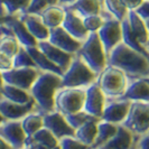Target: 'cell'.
I'll use <instances>...</instances> for the list:
<instances>
[{
	"label": "cell",
	"instance_id": "34",
	"mask_svg": "<svg viewBox=\"0 0 149 149\" xmlns=\"http://www.w3.org/2000/svg\"><path fill=\"white\" fill-rule=\"evenodd\" d=\"M66 119H67V121H68V123L74 128L75 130H76L77 128H80L81 126H83L84 123L91 121V120H100V119L94 118V117H92L91 114H89L88 112L84 111V110L77 112V113H74V114L66 116Z\"/></svg>",
	"mask_w": 149,
	"mask_h": 149
},
{
	"label": "cell",
	"instance_id": "46",
	"mask_svg": "<svg viewBox=\"0 0 149 149\" xmlns=\"http://www.w3.org/2000/svg\"><path fill=\"white\" fill-rule=\"evenodd\" d=\"M5 121H6V119H5V117H3V116L1 114V112H0V125H2V123H3Z\"/></svg>",
	"mask_w": 149,
	"mask_h": 149
},
{
	"label": "cell",
	"instance_id": "13",
	"mask_svg": "<svg viewBox=\"0 0 149 149\" xmlns=\"http://www.w3.org/2000/svg\"><path fill=\"white\" fill-rule=\"evenodd\" d=\"M105 103H107V97L97 82L89 85L85 89L84 111H86L97 119H101Z\"/></svg>",
	"mask_w": 149,
	"mask_h": 149
},
{
	"label": "cell",
	"instance_id": "35",
	"mask_svg": "<svg viewBox=\"0 0 149 149\" xmlns=\"http://www.w3.org/2000/svg\"><path fill=\"white\" fill-rule=\"evenodd\" d=\"M54 5H58V0H30L29 6L25 10V14L39 15L44 9Z\"/></svg>",
	"mask_w": 149,
	"mask_h": 149
},
{
	"label": "cell",
	"instance_id": "12",
	"mask_svg": "<svg viewBox=\"0 0 149 149\" xmlns=\"http://www.w3.org/2000/svg\"><path fill=\"white\" fill-rule=\"evenodd\" d=\"M131 107V101L122 99H112L108 100L105 103L104 110L100 120L111 122L114 125H122L127 118Z\"/></svg>",
	"mask_w": 149,
	"mask_h": 149
},
{
	"label": "cell",
	"instance_id": "49",
	"mask_svg": "<svg viewBox=\"0 0 149 149\" xmlns=\"http://www.w3.org/2000/svg\"><path fill=\"white\" fill-rule=\"evenodd\" d=\"M146 25H147V27H148V29H149V20H147V22H146Z\"/></svg>",
	"mask_w": 149,
	"mask_h": 149
},
{
	"label": "cell",
	"instance_id": "40",
	"mask_svg": "<svg viewBox=\"0 0 149 149\" xmlns=\"http://www.w3.org/2000/svg\"><path fill=\"white\" fill-rule=\"evenodd\" d=\"M134 149H149V132L137 137Z\"/></svg>",
	"mask_w": 149,
	"mask_h": 149
},
{
	"label": "cell",
	"instance_id": "31",
	"mask_svg": "<svg viewBox=\"0 0 149 149\" xmlns=\"http://www.w3.org/2000/svg\"><path fill=\"white\" fill-rule=\"evenodd\" d=\"M29 138H33L35 141L40 143L47 149H55L60 146V140L45 127H43L39 131H37L33 137Z\"/></svg>",
	"mask_w": 149,
	"mask_h": 149
},
{
	"label": "cell",
	"instance_id": "24",
	"mask_svg": "<svg viewBox=\"0 0 149 149\" xmlns=\"http://www.w3.org/2000/svg\"><path fill=\"white\" fill-rule=\"evenodd\" d=\"M39 16L45 24V26L48 29H53L62 26L65 18V9L60 5H54L44 9L39 14Z\"/></svg>",
	"mask_w": 149,
	"mask_h": 149
},
{
	"label": "cell",
	"instance_id": "52",
	"mask_svg": "<svg viewBox=\"0 0 149 149\" xmlns=\"http://www.w3.org/2000/svg\"><path fill=\"white\" fill-rule=\"evenodd\" d=\"M22 149H27V148H22Z\"/></svg>",
	"mask_w": 149,
	"mask_h": 149
},
{
	"label": "cell",
	"instance_id": "45",
	"mask_svg": "<svg viewBox=\"0 0 149 149\" xmlns=\"http://www.w3.org/2000/svg\"><path fill=\"white\" fill-rule=\"evenodd\" d=\"M6 19H7V16H6V17L0 16V25H1V24H5V22H6Z\"/></svg>",
	"mask_w": 149,
	"mask_h": 149
},
{
	"label": "cell",
	"instance_id": "19",
	"mask_svg": "<svg viewBox=\"0 0 149 149\" xmlns=\"http://www.w3.org/2000/svg\"><path fill=\"white\" fill-rule=\"evenodd\" d=\"M131 102H149V84L143 79H129L127 90L120 97Z\"/></svg>",
	"mask_w": 149,
	"mask_h": 149
},
{
	"label": "cell",
	"instance_id": "51",
	"mask_svg": "<svg viewBox=\"0 0 149 149\" xmlns=\"http://www.w3.org/2000/svg\"><path fill=\"white\" fill-rule=\"evenodd\" d=\"M0 99H1V94H0Z\"/></svg>",
	"mask_w": 149,
	"mask_h": 149
},
{
	"label": "cell",
	"instance_id": "32",
	"mask_svg": "<svg viewBox=\"0 0 149 149\" xmlns=\"http://www.w3.org/2000/svg\"><path fill=\"white\" fill-rule=\"evenodd\" d=\"M22 45L14 35H9L6 37L0 38V53H3L11 58L18 53Z\"/></svg>",
	"mask_w": 149,
	"mask_h": 149
},
{
	"label": "cell",
	"instance_id": "22",
	"mask_svg": "<svg viewBox=\"0 0 149 149\" xmlns=\"http://www.w3.org/2000/svg\"><path fill=\"white\" fill-rule=\"evenodd\" d=\"M127 20L134 37L138 39V42L140 44L146 47V44H147L149 38V29L146 25V22L134 10L128 11Z\"/></svg>",
	"mask_w": 149,
	"mask_h": 149
},
{
	"label": "cell",
	"instance_id": "2",
	"mask_svg": "<svg viewBox=\"0 0 149 149\" xmlns=\"http://www.w3.org/2000/svg\"><path fill=\"white\" fill-rule=\"evenodd\" d=\"M61 88H63L61 75L40 72L29 91L38 111L45 114L55 110V97Z\"/></svg>",
	"mask_w": 149,
	"mask_h": 149
},
{
	"label": "cell",
	"instance_id": "11",
	"mask_svg": "<svg viewBox=\"0 0 149 149\" xmlns=\"http://www.w3.org/2000/svg\"><path fill=\"white\" fill-rule=\"evenodd\" d=\"M0 137L13 147V149L25 148L27 136L25 134L20 120H6L0 125Z\"/></svg>",
	"mask_w": 149,
	"mask_h": 149
},
{
	"label": "cell",
	"instance_id": "21",
	"mask_svg": "<svg viewBox=\"0 0 149 149\" xmlns=\"http://www.w3.org/2000/svg\"><path fill=\"white\" fill-rule=\"evenodd\" d=\"M22 22L25 24V26L27 27V29L29 30L31 36L35 38L37 42H43V40H48L49 37V29L45 26L42 18L39 15H33V14H19L17 15Z\"/></svg>",
	"mask_w": 149,
	"mask_h": 149
},
{
	"label": "cell",
	"instance_id": "43",
	"mask_svg": "<svg viewBox=\"0 0 149 149\" xmlns=\"http://www.w3.org/2000/svg\"><path fill=\"white\" fill-rule=\"evenodd\" d=\"M0 149H13V147H11L5 139H2V138L0 137Z\"/></svg>",
	"mask_w": 149,
	"mask_h": 149
},
{
	"label": "cell",
	"instance_id": "17",
	"mask_svg": "<svg viewBox=\"0 0 149 149\" xmlns=\"http://www.w3.org/2000/svg\"><path fill=\"white\" fill-rule=\"evenodd\" d=\"M64 9H65V18L62 24V27L77 40L84 42L89 36V31L84 26L83 18L71 9L67 8Z\"/></svg>",
	"mask_w": 149,
	"mask_h": 149
},
{
	"label": "cell",
	"instance_id": "3",
	"mask_svg": "<svg viewBox=\"0 0 149 149\" xmlns=\"http://www.w3.org/2000/svg\"><path fill=\"white\" fill-rule=\"evenodd\" d=\"M76 55H79L97 75L108 65V54L101 43L97 33H90Z\"/></svg>",
	"mask_w": 149,
	"mask_h": 149
},
{
	"label": "cell",
	"instance_id": "36",
	"mask_svg": "<svg viewBox=\"0 0 149 149\" xmlns=\"http://www.w3.org/2000/svg\"><path fill=\"white\" fill-rule=\"evenodd\" d=\"M105 22V18L101 15H92L88 16V17H84L83 18V22H84V26L86 30L90 33H97L100 28L103 26V24Z\"/></svg>",
	"mask_w": 149,
	"mask_h": 149
},
{
	"label": "cell",
	"instance_id": "23",
	"mask_svg": "<svg viewBox=\"0 0 149 149\" xmlns=\"http://www.w3.org/2000/svg\"><path fill=\"white\" fill-rule=\"evenodd\" d=\"M27 51L29 52L30 56L33 57V60L35 62V65L40 72H49V73H55V74L62 75L64 74V72L61 70L58 66H56L52 61L49 60L44 53L42 52L37 46H33V47H27Z\"/></svg>",
	"mask_w": 149,
	"mask_h": 149
},
{
	"label": "cell",
	"instance_id": "38",
	"mask_svg": "<svg viewBox=\"0 0 149 149\" xmlns=\"http://www.w3.org/2000/svg\"><path fill=\"white\" fill-rule=\"evenodd\" d=\"M14 67L13 65V58L10 56H8L3 53H0V70L2 72L9 71Z\"/></svg>",
	"mask_w": 149,
	"mask_h": 149
},
{
	"label": "cell",
	"instance_id": "18",
	"mask_svg": "<svg viewBox=\"0 0 149 149\" xmlns=\"http://www.w3.org/2000/svg\"><path fill=\"white\" fill-rule=\"evenodd\" d=\"M136 140V134L123 125H119L116 134L97 149H134Z\"/></svg>",
	"mask_w": 149,
	"mask_h": 149
},
{
	"label": "cell",
	"instance_id": "33",
	"mask_svg": "<svg viewBox=\"0 0 149 149\" xmlns=\"http://www.w3.org/2000/svg\"><path fill=\"white\" fill-rule=\"evenodd\" d=\"M13 65L16 68H22V67H36L35 62L33 57L30 56L29 52L27 51L26 47L22 46L18 53L13 57ZM37 68V67H36Z\"/></svg>",
	"mask_w": 149,
	"mask_h": 149
},
{
	"label": "cell",
	"instance_id": "26",
	"mask_svg": "<svg viewBox=\"0 0 149 149\" xmlns=\"http://www.w3.org/2000/svg\"><path fill=\"white\" fill-rule=\"evenodd\" d=\"M67 9L75 11L82 18L92 15H100L102 13V2L101 0H76L71 6H67Z\"/></svg>",
	"mask_w": 149,
	"mask_h": 149
},
{
	"label": "cell",
	"instance_id": "47",
	"mask_svg": "<svg viewBox=\"0 0 149 149\" xmlns=\"http://www.w3.org/2000/svg\"><path fill=\"white\" fill-rule=\"evenodd\" d=\"M141 79H143V80H145V81L149 84V75H147V76H143V77H141Z\"/></svg>",
	"mask_w": 149,
	"mask_h": 149
},
{
	"label": "cell",
	"instance_id": "10",
	"mask_svg": "<svg viewBox=\"0 0 149 149\" xmlns=\"http://www.w3.org/2000/svg\"><path fill=\"white\" fill-rule=\"evenodd\" d=\"M44 127L47 128L58 140L65 137L75 136V129L68 123L66 117L57 110L45 113Z\"/></svg>",
	"mask_w": 149,
	"mask_h": 149
},
{
	"label": "cell",
	"instance_id": "6",
	"mask_svg": "<svg viewBox=\"0 0 149 149\" xmlns=\"http://www.w3.org/2000/svg\"><path fill=\"white\" fill-rule=\"evenodd\" d=\"M85 89L83 88H61L55 97V110L65 117L84 110Z\"/></svg>",
	"mask_w": 149,
	"mask_h": 149
},
{
	"label": "cell",
	"instance_id": "41",
	"mask_svg": "<svg viewBox=\"0 0 149 149\" xmlns=\"http://www.w3.org/2000/svg\"><path fill=\"white\" fill-rule=\"evenodd\" d=\"M123 6L127 8L128 10H136L142 3L143 0H121Z\"/></svg>",
	"mask_w": 149,
	"mask_h": 149
},
{
	"label": "cell",
	"instance_id": "14",
	"mask_svg": "<svg viewBox=\"0 0 149 149\" xmlns=\"http://www.w3.org/2000/svg\"><path fill=\"white\" fill-rule=\"evenodd\" d=\"M48 42L54 46L63 49L64 52L73 54V55L77 54L81 45H82V42L77 40L72 35H70L62 26L49 29Z\"/></svg>",
	"mask_w": 149,
	"mask_h": 149
},
{
	"label": "cell",
	"instance_id": "27",
	"mask_svg": "<svg viewBox=\"0 0 149 149\" xmlns=\"http://www.w3.org/2000/svg\"><path fill=\"white\" fill-rule=\"evenodd\" d=\"M20 121H22V129L27 136V138H29L44 127V114L36 110V111L28 113Z\"/></svg>",
	"mask_w": 149,
	"mask_h": 149
},
{
	"label": "cell",
	"instance_id": "29",
	"mask_svg": "<svg viewBox=\"0 0 149 149\" xmlns=\"http://www.w3.org/2000/svg\"><path fill=\"white\" fill-rule=\"evenodd\" d=\"M97 122L99 120H91L75 130V137L83 143L88 145L90 148L92 147L93 142L97 138Z\"/></svg>",
	"mask_w": 149,
	"mask_h": 149
},
{
	"label": "cell",
	"instance_id": "42",
	"mask_svg": "<svg viewBox=\"0 0 149 149\" xmlns=\"http://www.w3.org/2000/svg\"><path fill=\"white\" fill-rule=\"evenodd\" d=\"M76 0H58V5L62 7H67V6H71L72 3H74Z\"/></svg>",
	"mask_w": 149,
	"mask_h": 149
},
{
	"label": "cell",
	"instance_id": "39",
	"mask_svg": "<svg viewBox=\"0 0 149 149\" xmlns=\"http://www.w3.org/2000/svg\"><path fill=\"white\" fill-rule=\"evenodd\" d=\"M145 22L149 20V0H143L142 3L134 10Z\"/></svg>",
	"mask_w": 149,
	"mask_h": 149
},
{
	"label": "cell",
	"instance_id": "53",
	"mask_svg": "<svg viewBox=\"0 0 149 149\" xmlns=\"http://www.w3.org/2000/svg\"><path fill=\"white\" fill-rule=\"evenodd\" d=\"M148 75H149V74H148Z\"/></svg>",
	"mask_w": 149,
	"mask_h": 149
},
{
	"label": "cell",
	"instance_id": "20",
	"mask_svg": "<svg viewBox=\"0 0 149 149\" xmlns=\"http://www.w3.org/2000/svg\"><path fill=\"white\" fill-rule=\"evenodd\" d=\"M7 26L10 27V29L13 30L15 37L18 39V42L20 43L24 47H33V46H37V40L31 36L29 30L27 29V27L25 26V24L18 16H7V19L5 22Z\"/></svg>",
	"mask_w": 149,
	"mask_h": 149
},
{
	"label": "cell",
	"instance_id": "25",
	"mask_svg": "<svg viewBox=\"0 0 149 149\" xmlns=\"http://www.w3.org/2000/svg\"><path fill=\"white\" fill-rule=\"evenodd\" d=\"M0 94L2 99H6L8 101H11L15 103H20V104L28 103L34 100L29 91L10 85V84H6V83L2 86H0Z\"/></svg>",
	"mask_w": 149,
	"mask_h": 149
},
{
	"label": "cell",
	"instance_id": "1",
	"mask_svg": "<svg viewBox=\"0 0 149 149\" xmlns=\"http://www.w3.org/2000/svg\"><path fill=\"white\" fill-rule=\"evenodd\" d=\"M108 64L125 72L129 79H140L149 74L148 58L123 43L109 53Z\"/></svg>",
	"mask_w": 149,
	"mask_h": 149
},
{
	"label": "cell",
	"instance_id": "48",
	"mask_svg": "<svg viewBox=\"0 0 149 149\" xmlns=\"http://www.w3.org/2000/svg\"><path fill=\"white\" fill-rule=\"evenodd\" d=\"M146 48H147V51L149 52V38H148V42H147V44H146Z\"/></svg>",
	"mask_w": 149,
	"mask_h": 149
},
{
	"label": "cell",
	"instance_id": "5",
	"mask_svg": "<svg viewBox=\"0 0 149 149\" xmlns=\"http://www.w3.org/2000/svg\"><path fill=\"white\" fill-rule=\"evenodd\" d=\"M97 73L92 71L79 55H74L71 65L62 75V85L63 88L86 89L89 85L97 82Z\"/></svg>",
	"mask_w": 149,
	"mask_h": 149
},
{
	"label": "cell",
	"instance_id": "15",
	"mask_svg": "<svg viewBox=\"0 0 149 149\" xmlns=\"http://www.w3.org/2000/svg\"><path fill=\"white\" fill-rule=\"evenodd\" d=\"M37 110L36 102L33 100L28 103L20 104L8 101L6 99H0V112L6 120H22L28 113Z\"/></svg>",
	"mask_w": 149,
	"mask_h": 149
},
{
	"label": "cell",
	"instance_id": "28",
	"mask_svg": "<svg viewBox=\"0 0 149 149\" xmlns=\"http://www.w3.org/2000/svg\"><path fill=\"white\" fill-rule=\"evenodd\" d=\"M118 130V125H114L111 122H107L103 120H99L97 122V138L93 142L91 149H97L101 147L103 143L108 141L110 138H112Z\"/></svg>",
	"mask_w": 149,
	"mask_h": 149
},
{
	"label": "cell",
	"instance_id": "37",
	"mask_svg": "<svg viewBox=\"0 0 149 149\" xmlns=\"http://www.w3.org/2000/svg\"><path fill=\"white\" fill-rule=\"evenodd\" d=\"M60 149H91L85 143L80 141L75 136L65 137L60 140Z\"/></svg>",
	"mask_w": 149,
	"mask_h": 149
},
{
	"label": "cell",
	"instance_id": "50",
	"mask_svg": "<svg viewBox=\"0 0 149 149\" xmlns=\"http://www.w3.org/2000/svg\"><path fill=\"white\" fill-rule=\"evenodd\" d=\"M55 149H60V146H58V147H57V148H55Z\"/></svg>",
	"mask_w": 149,
	"mask_h": 149
},
{
	"label": "cell",
	"instance_id": "8",
	"mask_svg": "<svg viewBox=\"0 0 149 149\" xmlns=\"http://www.w3.org/2000/svg\"><path fill=\"white\" fill-rule=\"evenodd\" d=\"M39 74L40 71L36 67H22V68L13 67L9 71L2 72V77L6 84H10L17 88L30 91L33 84L35 83Z\"/></svg>",
	"mask_w": 149,
	"mask_h": 149
},
{
	"label": "cell",
	"instance_id": "7",
	"mask_svg": "<svg viewBox=\"0 0 149 149\" xmlns=\"http://www.w3.org/2000/svg\"><path fill=\"white\" fill-rule=\"evenodd\" d=\"M137 137L149 132V102H131V107L122 123Z\"/></svg>",
	"mask_w": 149,
	"mask_h": 149
},
{
	"label": "cell",
	"instance_id": "30",
	"mask_svg": "<svg viewBox=\"0 0 149 149\" xmlns=\"http://www.w3.org/2000/svg\"><path fill=\"white\" fill-rule=\"evenodd\" d=\"M102 6L105 13L118 20H123L128 15L127 8L123 6L121 0H102Z\"/></svg>",
	"mask_w": 149,
	"mask_h": 149
},
{
	"label": "cell",
	"instance_id": "4",
	"mask_svg": "<svg viewBox=\"0 0 149 149\" xmlns=\"http://www.w3.org/2000/svg\"><path fill=\"white\" fill-rule=\"evenodd\" d=\"M97 83L108 100L120 99L127 90L129 77L121 70L108 64L97 75Z\"/></svg>",
	"mask_w": 149,
	"mask_h": 149
},
{
	"label": "cell",
	"instance_id": "16",
	"mask_svg": "<svg viewBox=\"0 0 149 149\" xmlns=\"http://www.w3.org/2000/svg\"><path fill=\"white\" fill-rule=\"evenodd\" d=\"M37 47L52 61L56 66L60 67L63 72H65L68 68V66L71 65V63L73 61V57H74L73 54L64 52L63 49H61L58 47L51 44L48 40L38 42Z\"/></svg>",
	"mask_w": 149,
	"mask_h": 149
},
{
	"label": "cell",
	"instance_id": "9",
	"mask_svg": "<svg viewBox=\"0 0 149 149\" xmlns=\"http://www.w3.org/2000/svg\"><path fill=\"white\" fill-rule=\"evenodd\" d=\"M97 36L104 47L105 52L109 55L114 47L122 43V26L121 22L110 17L105 19L103 26L97 31Z\"/></svg>",
	"mask_w": 149,
	"mask_h": 149
},
{
	"label": "cell",
	"instance_id": "44",
	"mask_svg": "<svg viewBox=\"0 0 149 149\" xmlns=\"http://www.w3.org/2000/svg\"><path fill=\"white\" fill-rule=\"evenodd\" d=\"M5 84V82H3V77H2V71L0 70V86H2Z\"/></svg>",
	"mask_w": 149,
	"mask_h": 149
}]
</instances>
